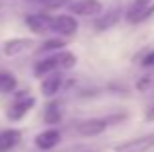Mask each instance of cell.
I'll list each match as a JSON object with an SVG mask.
<instances>
[{
	"instance_id": "obj_10",
	"label": "cell",
	"mask_w": 154,
	"mask_h": 152,
	"mask_svg": "<svg viewBox=\"0 0 154 152\" xmlns=\"http://www.w3.org/2000/svg\"><path fill=\"white\" fill-rule=\"evenodd\" d=\"M57 70H59V65H57L55 55H53V57H45V59H41V61H37V62H35V66H33V74L37 76V78H45V76L57 72Z\"/></svg>"
},
{
	"instance_id": "obj_6",
	"label": "cell",
	"mask_w": 154,
	"mask_h": 152,
	"mask_svg": "<svg viewBox=\"0 0 154 152\" xmlns=\"http://www.w3.org/2000/svg\"><path fill=\"white\" fill-rule=\"evenodd\" d=\"M26 23L37 35H45L47 31H51V16L49 14H31L26 18Z\"/></svg>"
},
{
	"instance_id": "obj_13",
	"label": "cell",
	"mask_w": 154,
	"mask_h": 152,
	"mask_svg": "<svg viewBox=\"0 0 154 152\" xmlns=\"http://www.w3.org/2000/svg\"><path fill=\"white\" fill-rule=\"evenodd\" d=\"M43 119H45V123L51 125V127L59 125L60 119H63V113H60V105H59V103H55V102L47 103L45 111H43Z\"/></svg>"
},
{
	"instance_id": "obj_21",
	"label": "cell",
	"mask_w": 154,
	"mask_h": 152,
	"mask_svg": "<svg viewBox=\"0 0 154 152\" xmlns=\"http://www.w3.org/2000/svg\"><path fill=\"white\" fill-rule=\"evenodd\" d=\"M31 2H43V4H51L53 0H31Z\"/></svg>"
},
{
	"instance_id": "obj_11",
	"label": "cell",
	"mask_w": 154,
	"mask_h": 152,
	"mask_svg": "<svg viewBox=\"0 0 154 152\" xmlns=\"http://www.w3.org/2000/svg\"><path fill=\"white\" fill-rule=\"evenodd\" d=\"M22 138V133L18 129H6L0 133V152H8L12 150Z\"/></svg>"
},
{
	"instance_id": "obj_2",
	"label": "cell",
	"mask_w": 154,
	"mask_h": 152,
	"mask_svg": "<svg viewBox=\"0 0 154 152\" xmlns=\"http://www.w3.org/2000/svg\"><path fill=\"white\" fill-rule=\"evenodd\" d=\"M70 12L76 16H84V18H98L103 12V4L100 0H76L70 4Z\"/></svg>"
},
{
	"instance_id": "obj_15",
	"label": "cell",
	"mask_w": 154,
	"mask_h": 152,
	"mask_svg": "<svg viewBox=\"0 0 154 152\" xmlns=\"http://www.w3.org/2000/svg\"><path fill=\"white\" fill-rule=\"evenodd\" d=\"M16 86H18V80H16L14 74L0 72V94H10V92L16 90Z\"/></svg>"
},
{
	"instance_id": "obj_17",
	"label": "cell",
	"mask_w": 154,
	"mask_h": 152,
	"mask_svg": "<svg viewBox=\"0 0 154 152\" xmlns=\"http://www.w3.org/2000/svg\"><path fill=\"white\" fill-rule=\"evenodd\" d=\"M150 4H154V0H135V2H133V6L129 8L127 12H139V10H143V8L150 6Z\"/></svg>"
},
{
	"instance_id": "obj_19",
	"label": "cell",
	"mask_w": 154,
	"mask_h": 152,
	"mask_svg": "<svg viewBox=\"0 0 154 152\" xmlns=\"http://www.w3.org/2000/svg\"><path fill=\"white\" fill-rule=\"evenodd\" d=\"M150 84H152V80L148 78V76H144V78H140L139 82H137V88H139L140 92H144V90H146L148 86H150Z\"/></svg>"
},
{
	"instance_id": "obj_1",
	"label": "cell",
	"mask_w": 154,
	"mask_h": 152,
	"mask_svg": "<svg viewBox=\"0 0 154 152\" xmlns=\"http://www.w3.org/2000/svg\"><path fill=\"white\" fill-rule=\"evenodd\" d=\"M51 31L63 35V37H72L78 31V22L70 14H59L51 18Z\"/></svg>"
},
{
	"instance_id": "obj_9",
	"label": "cell",
	"mask_w": 154,
	"mask_h": 152,
	"mask_svg": "<svg viewBox=\"0 0 154 152\" xmlns=\"http://www.w3.org/2000/svg\"><path fill=\"white\" fill-rule=\"evenodd\" d=\"M63 80H64V76L59 74V72H53L49 76H45V78H43V82H41V94L45 96V98H53V96L60 90Z\"/></svg>"
},
{
	"instance_id": "obj_8",
	"label": "cell",
	"mask_w": 154,
	"mask_h": 152,
	"mask_svg": "<svg viewBox=\"0 0 154 152\" xmlns=\"http://www.w3.org/2000/svg\"><path fill=\"white\" fill-rule=\"evenodd\" d=\"M60 142V133L57 129H49V131H43L35 137V146L41 150H51L55 148L57 144Z\"/></svg>"
},
{
	"instance_id": "obj_7",
	"label": "cell",
	"mask_w": 154,
	"mask_h": 152,
	"mask_svg": "<svg viewBox=\"0 0 154 152\" xmlns=\"http://www.w3.org/2000/svg\"><path fill=\"white\" fill-rule=\"evenodd\" d=\"M105 129H107L105 119H86L78 125V133L82 137H96V135H102Z\"/></svg>"
},
{
	"instance_id": "obj_18",
	"label": "cell",
	"mask_w": 154,
	"mask_h": 152,
	"mask_svg": "<svg viewBox=\"0 0 154 152\" xmlns=\"http://www.w3.org/2000/svg\"><path fill=\"white\" fill-rule=\"evenodd\" d=\"M140 65L146 66V68H152V66H154V51H150L148 55H144L143 61H140Z\"/></svg>"
},
{
	"instance_id": "obj_3",
	"label": "cell",
	"mask_w": 154,
	"mask_h": 152,
	"mask_svg": "<svg viewBox=\"0 0 154 152\" xmlns=\"http://www.w3.org/2000/svg\"><path fill=\"white\" fill-rule=\"evenodd\" d=\"M154 146V135H144L139 138H131L115 146V152H146Z\"/></svg>"
},
{
	"instance_id": "obj_4",
	"label": "cell",
	"mask_w": 154,
	"mask_h": 152,
	"mask_svg": "<svg viewBox=\"0 0 154 152\" xmlns=\"http://www.w3.org/2000/svg\"><path fill=\"white\" fill-rule=\"evenodd\" d=\"M31 45H33V39H27V37H14V39H8V41H4L2 53L6 55V57H18V55L29 51Z\"/></svg>"
},
{
	"instance_id": "obj_20",
	"label": "cell",
	"mask_w": 154,
	"mask_h": 152,
	"mask_svg": "<svg viewBox=\"0 0 154 152\" xmlns=\"http://www.w3.org/2000/svg\"><path fill=\"white\" fill-rule=\"evenodd\" d=\"M144 119H146L148 123H152V121H154V103L146 109V115H144Z\"/></svg>"
},
{
	"instance_id": "obj_5",
	"label": "cell",
	"mask_w": 154,
	"mask_h": 152,
	"mask_svg": "<svg viewBox=\"0 0 154 152\" xmlns=\"http://www.w3.org/2000/svg\"><path fill=\"white\" fill-rule=\"evenodd\" d=\"M33 105H35V99H33V98L20 94V96H18V99L14 102V105H12V109L8 111V117H10L12 121H20V119H22L23 115H26Z\"/></svg>"
},
{
	"instance_id": "obj_14",
	"label": "cell",
	"mask_w": 154,
	"mask_h": 152,
	"mask_svg": "<svg viewBox=\"0 0 154 152\" xmlns=\"http://www.w3.org/2000/svg\"><path fill=\"white\" fill-rule=\"evenodd\" d=\"M57 59V65H59L60 70H70L76 66V62H78V57H76L74 53H70V51H59V53L55 55Z\"/></svg>"
},
{
	"instance_id": "obj_12",
	"label": "cell",
	"mask_w": 154,
	"mask_h": 152,
	"mask_svg": "<svg viewBox=\"0 0 154 152\" xmlns=\"http://www.w3.org/2000/svg\"><path fill=\"white\" fill-rule=\"evenodd\" d=\"M119 18H121V12L119 10H113V12H109V14L98 16V20H96V29H98V31L111 29V27L119 22Z\"/></svg>"
},
{
	"instance_id": "obj_16",
	"label": "cell",
	"mask_w": 154,
	"mask_h": 152,
	"mask_svg": "<svg viewBox=\"0 0 154 152\" xmlns=\"http://www.w3.org/2000/svg\"><path fill=\"white\" fill-rule=\"evenodd\" d=\"M63 49H64V41H60V39H47L37 49V55H47V53H51V51H57V53H59V51H63Z\"/></svg>"
}]
</instances>
